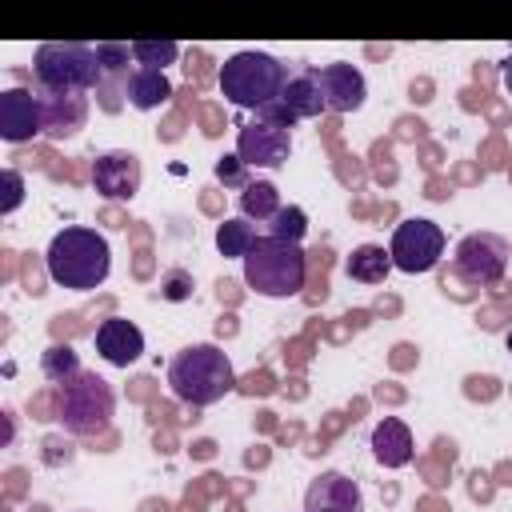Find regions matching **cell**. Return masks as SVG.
<instances>
[{
    "label": "cell",
    "instance_id": "ffe728a7",
    "mask_svg": "<svg viewBox=\"0 0 512 512\" xmlns=\"http://www.w3.org/2000/svg\"><path fill=\"white\" fill-rule=\"evenodd\" d=\"M280 188L272 180H252L244 192H240V212L244 220H272L280 212Z\"/></svg>",
    "mask_w": 512,
    "mask_h": 512
},
{
    "label": "cell",
    "instance_id": "44dd1931",
    "mask_svg": "<svg viewBox=\"0 0 512 512\" xmlns=\"http://www.w3.org/2000/svg\"><path fill=\"white\" fill-rule=\"evenodd\" d=\"M256 240L260 236H256V228L248 220H224V224H216V248L228 260H244L256 248Z\"/></svg>",
    "mask_w": 512,
    "mask_h": 512
},
{
    "label": "cell",
    "instance_id": "277c9868",
    "mask_svg": "<svg viewBox=\"0 0 512 512\" xmlns=\"http://www.w3.org/2000/svg\"><path fill=\"white\" fill-rule=\"evenodd\" d=\"M284 84H288V64L276 60L272 52L244 48V52H232V56L220 64V92H224V100L236 104V108L260 112L264 104L280 100Z\"/></svg>",
    "mask_w": 512,
    "mask_h": 512
},
{
    "label": "cell",
    "instance_id": "cb8c5ba5",
    "mask_svg": "<svg viewBox=\"0 0 512 512\" xmlns=\"http://www.w3.org/2000/svg\"><path fill=\"white\" fill-rule=\"evenodd\" d=\"M308 232V212L300 204H284L272 220H268V236L272 240H284V244H300Z\"/></svg>",
    "mask_w": 512,
    "mask_h": 512
},
{
    "label": "cell",
    "instance_id": "5bb4252c",
    "mask_svg": "<svg viewBox=\"0 0 512 512\" xmlns=\"http://www.w3.org/2000/svg\"><path fill=\"white\" fill-rule=\"evenodd\" d=\"M96 352H100L112 368H128V364H136L140 352H144V332H140L132 320H124V316H108V320H100V328H96Z\"/></svg>",
    "mask_w": 512,
    "mask_h": 512
},
{
    "label": "cell",
    "instance_id": "603a6c76",
    "mask_svg": "<svg viewBox=\"0 0 512 512\" xmlns=\"http://www.w3.org/2000/svg\"><path fill=\"white\" fill-rule=\"evenodd\" d=\"M40 372H44L52 384H64V380H72V376L84 372V368H80V356H76L72 344H52V348H44V356H40Z\"/></svg>",
    "mask_w": 512,
    "mask_h": 512
},
{
    "label": "cell",
    "instance_id": "d6986e66",
    "mask_svg": "<svg viewBox=\"0 0 512 512\" xmlns=\"http://www.w3.org/2000/svg\"><path fill=\"white\" fill-rule=\"evenodd\" d=\"M344 272H348V280H356V284H384V276L392 272V256H388V248H380V244H360V248H352V256L344 260Z\"/></svg>",
    "mask_w": 512,
    "mask_h": 512
},
{
    "label": "cell",
    "instance_id": "4dcf8cb0",
    "mask_svg": "<svg viewBox=\"0 0 512 512\" xmlns=\"http://www.w3.org/2000/svg\"><path fill=\"white\" fill-rule=\"evenodd\" d=\"M504 348H508V352H512V328H508V336H504Z\"/></svg>",
    "mask_w": 512,
    "mask_h": 512
},
{
    "label": "cell",
    "instance_id": "5b68a950",
    "mask_svg": "<svg viewBox=\"0 0 512 512\" xmlns=\"http://www.w3.org/2000/svg\"><path fill=\"white\" fill-rule=\"evenodd\" d=\"M304 276H308V260L300 244H284L272 236H260L256 248L244 256V284L256 296L268 300H288L304 292Z\"/></svg>",
    "mask_w": 512,
    "mask_h": 512
},
{
    "label": "cell",
    "instance_id": "30bf717a",
    "mask_svg": "<svg viewBox=\"0 0 512 512\" xmlns=\"http://www.w3.org/2000/svg\"><path fill=\"white\" fill-rule=\"evenodd\" d=\"M140 180H144L140 156L128 148H108L92 160V184L108 200H132L140 192Z\"/></svg>",
    "mask_w": 512,
    "mask_h": 512
},
{
    "label": "cell",
    "instance_id": "8fae6325",
    "mask_svg": "<svg viewBox=\"0 0 512 512\" xmlns=\"http://www.w3.org/2000/svg\"><path fill=\"white\" fill-rule=\"evenodd\" d=\"M316 84H320V96H324V108L328 112H356L368 96V84H364V72L348 60H332V64H320L316 68Z\"/></svg>",
    "mask_w": 512,
    "mask_h": 512
},
{
    "label": "cell",
    "instance_id": "8992f818",
    "mask_svg": "<svg viewBox=\"0 0 512 512\" xmlns=\"http://www.w3.org/2000/svg\"><path fill=\"white\" fill-rule=\"evenodd\" d=\"M116 412V392L96 372H76L56 392V416L72 436H100Z\"/></svg>",
    "mask_w": 512,
    "mask_h": 512
},
{
    "label": "cell",
    "instance_id": "e0dca14e",
    "mask_svg": "<svg viewBox=\"0 0 512 512\" xmlns=\"http://www.w3.org/2000/svg\"><path fill=\"white\" fill-rule=\"evenodd\" d=\"M124 96H128V104H132V108L152 112V108L168 104L172 84H168V76H164V72H152V68H132V72L124 76Z\"/></svg>",
    "mask_w": 512,
    "mask_h": 512
},
{
    "label": "cell",
    "instance_id": "ac0fdd59",
    "mask_svg": "<svg viewBox=\"0 0 512 512\" xmlns=\"http://www.w3.org/2000/svg\"><path fill=\"white\" fill-rule=\"evenodd\" d=\"M280 100L296 112V120H312V116L328 112V108H324V96H320V84H316V68L292 72L288 84H284V92H280Z\"/></svg>",
    "mask_w": 512,
    "mask_h": 512
},
{
    "label": "cell",
    "instance_id": "9c48e42d",
    "mask_svg": "<svg viewBox=\"0 0 512 512\" xmlns=\"http://www.w3.org/2000/svg\"><path fill=\"white\" fill-rule=\"evenodd\" d=\"M288 152H292V132L288 128L252 120L236 132V156L248 168H280L288 160Z\"/></svg>",
    "mask_w": 512,
    "mask_h": 512
},
{
    "label": "cell",
    "instance_id": "484cf974",
    "mask_svg": "<svg viewBox=\"0 0 512 512\" xmlns=\"http://www.w3.org/2000/svg\"><path fill=\"white\" fill-rule=\"evenodd\" d=\"M192 272H184V268H168L164 276H160V296L164 300H172V304H184L188 296H192Z\"/></svg>",
    "mask_w": 512,
    "mask_h": 512
},
{
    "label": "cell",
    "instance_id": "7402d4cb",
    "mask_svg": "<svg viewBox=\"0 0 512 512\" xmlns=\"http://www.w3.org/2000/svg\"><path fill=\"white\" fill-rule=\"evenodd\" d=\"M176 56H180V44H176V40H132V60H136V68L164 72L168 64H176Z\"/></svg>",
    "mask_w": 512,
    "mask_h": 512
},
{
    "label": "cell",
    "instance_id": "2e32d148",
    "mask_svg": "<svg viewBox=\"0 0 512 512\" xmlns=\"http://www.w3.org/2000/svg\"><path fill=\"white\" fill-rule=\"evenodd\" d=\"M44 100V132L52 140H64L72 132L84 128L88 120V100L84 96H52V92H40Z\"/></svg>",
    "mask_w": 512,
    "mask_h": 512
},
{
    "label": "cell",
    "instance_id": "4fadbf2b",
    "mask_svg": "<svg viewBox=\"0 0 512 512\" xmlns=\"http://www.w3.org/2000/svg\"><path fill=\"white\" fill-rule=\"evenodd\" d=\"M304 512H364L360 484L344 472H320L304 492Z\"/></svg>",
    "mask_w": 512,
    "mask_h": 512
},
{
    "label": "cell",
    "instance_id": "d4e9b609",
    "mask_svg": "<svg viewBox=\"0 0 512 512\" xmlns=\"http://www.w3.org/2000/svg\"><path fill=\"white\" fill-rule=\"evenodd\" d=\"M212 172H216V180H220L224 188H240V192H244V188L252 184V180H248V164H244L236 152H232V156H220Z\"/></svg>",
    "mask_w": 512,
    "mask_h": 512
},
{
    "label": "cell",
    "instance_id": "f546056e",
    "mask_svg": "<svg viewBox=\"0 0 512 512\" xmlns=\"http://www.w3.org/2000/svg\"><path fill=\"white\" fill-rule=\"evenodd\" d=\"M500 80H504V92L512 96V56H508V60L500 64Z\"/></svg>",
    "mask_w": 512,
    "mask_h": 512
},
{
    "label": "cell",
    "instance_id": "9a60e30c",
    "mask_svg": "<svg viewBox=\"0 0 512 512\" xmlns=\"http://www.w3.org/2000/svg\"><path fill=\"white\" fill-rule=\"evenodd\" d=\"M372 456L384 468H404L412 460V428L404 420H396V416H384L372 428Z\"/></svg>",
    "mask_w": 512,
    "mask_h": 512
},
{
    "label": "cell",
    "instance_id": "52a82bcc",
    "mask_svg": "<svg viewBox=\"0 0 512 512\" xmlns=\"http://www.w3.org/2000/svg\"><path fill=\"white\" fill-rule=\"evenodd\" d=\"M388 256H392V268L408 272V276H420V272H432L444 256V228L436 220H424V216H408L392 228V240H388Z\"/></svg>",
    "mask_w": 512,
    "mask_h": 512
},
{
    "label": "cell",
    "instance_id": "ba28073f",
    "mask_svg": "<svg viewBox=\"0 0 512 512\" xmlns=\"http://www.w3.org/2000/svg\"><path fill=\"white\" fill-rule=\"evenodd\" d=\"M508 240L496 236V232H468L456 252H452V272L456 280L472 284V288H488V284H500L504 272H508Z\"/></svg>",
    "mask_w": 512,
    "mask_h": 512
},
{
    "label": "cell",
    "instance_id": "7a4b0ae2",
    "mask_svg": "<svg viewBox=\"0 0 512 512\" xmlns=\"http://www.w3.org/2000/svg\"><path fill=\"white\" fill-rule=\"evenodd\" d=\"M168 384L172 396L192 404V408H208L216 400H224L236 388V372L224 348L216 344H188L172 356L168 364Z\"/></svg>",
    "mask_w": 512,
    "mask_h": 512
},
{
    "label": "cell",
    "instance_id": "6da1fadb",
    "mask_svg": "<svg viewBox=\"0 0 512 512\" xmlns=\"http://www.w3.org/2000/svg\"><path fill=\"white\" fill-rule=\"evenodd\" d=\"M44 264H48L52 284L72 288V292H92L112 272V248L96 228L72 224V228H60L52 236V244L44 252Z\"/></svg>",
    "mask_w": 512,
    "mask_h": 512
},
{
    "label": "cell",
    "instance_id": "4316f807",
    "mask_svg": "<svg viewBox=\"0 0 512 512\" xmlns=\"http://www.w3.org/2000/svg\"><path fill=\"white\" fill-rule=\"evenodd\" d=\"M96 56H100V68H104V72H124L128 60H132V44L100 40V44H96Z\"/></svg>",
    "mask_w": 512,
    "mask_h": 512
},
{
    "label": "cell",
    "instance_id": "f1b7e54d",
    "mask_svg": "<svg viewBox=\"0 0 512 512\" xmlns=\"http://www.w3.org/2000/svg\"><path fill=\"white\" fill-rule=\"evenodd\" d=\"M256 120H264V124H276V128H288V132H292L296 112H292L284 100H272V104H264V108L256 112Z\"/></svg>",
    "mask_w": 512,
    "mask_h": 512
},
{
    "label": "cell",
    "instance_id": "83f0119b",
    "mask_svg": "<svg viewBox=\"0 0 512 512\" xmlns=\"http://www.w3.org/2000/svg\"><path fill=\"white\" fill-rule=\"evenodd\" d=\"M20 200H24V176H20L16 168H4V200H0V212H4V216L16 212Z\"/></svg>",
    "mask_w": 512,
    "mask_h": 512
},
{
    "label": "cell",
    "instance_id": "7c38bea8",
    "mask_svg": "<svg viewBox=\"0 0 512 512\" xmlns=\"http://www.w3.org/2000/svg\"><path fill=\"white\" fill-rule=\"evenodd\" d=\"M40 132H44V100L32 96L28 88L0 92V136L8 144H24Z\"/></svg>",
    "mask_w": 512,
    "mask_h": 512
},
{
    "label": "cell",
    "instance_id": "3957f363",
    "mask_svg": "<svg viewBox=\"0 0 512 512\" xmlns=\"http://www.w3.org/2000/svg\"><path fill=\"white\" fill-rule=\"evenodd\" d=\"M32 76L40 92L52 96H84L104 84V68L92 44L80 40H48L32 52Z\"/></svg>",
    "mask_w": 512,
    "mask_h": 512
}]
</instances>
